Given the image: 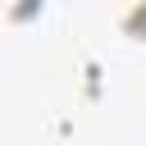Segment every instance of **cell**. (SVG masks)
<instances>
[{
	"instance_id": "1",
	"label": "cell",
	"mask_w": 146,
	"mask_h": 146,
	"mask_svg": "<svg viewBox=\"0 0 146 146\" xmlns=\"http://www.w3.org/2000/svg\"><path fill=\"white\" fill-rule=\"evenodd\" d=\"M123 27H128L132 36H141V32H146V5H141V9L132 14V18H123Z\"/></svg>"
}]
</instances>
